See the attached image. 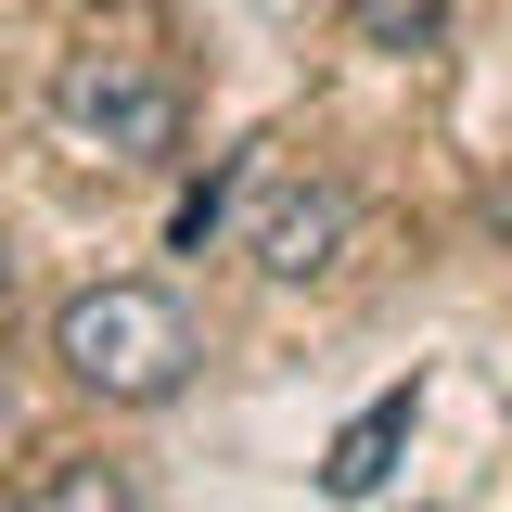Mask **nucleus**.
Returning a JSON list of instances; mask_svg holds the SVG:
<instances>
[{
    "mask_svg": "<svg viewBox=\"0 0 512 512\" xmlns=\"http://www.w3.org/2000/svg\"><path fill=\"white\" fill-rule=\"evenodd\" d=\"M346 26H359L372 52H436V39H448V0H346Z\"/></svg>",
    "mask_w": 512,
    "mask_h": 512,
    "instance_id": "6",
    "label": "nucleus"
},
{
    "mask_svg": "<svg viewBox=\"0 0 512 512\" xmlns=\"http://www.w3.org/2000/svg\"><path fill=\"white\" fill-rule=\"evenodd\" d=\"M0 333H13V256H0Z\"/></svg>",
    "mask_w": 512,
    "mask_h": 512,
    "instance_id": "8",
    "label": "nucleus"
},
{
    "mask_svg": "<svg viewBox=\"0 0 512 512\" xmlns=\"http://www.w3.org/2000/svg\"><path fill=\"white\" fill-rule=\"evenodd\" d=\"M52 359L77 397H103V410H154V397H180L192 359H205V333L167 282H90V295H64L52 308Z\"/></svg>",
    "mask_w": 512,
    "mask_h": 512,
    "instance_id": "1",
    "label": "nucleus"
},
{
    "mask_svg": "<svg viewBox=\"0 0 512 512\" xmlns=\"http://www.w3.org/2000/svg\"><path fill=\"white\" fill-rule=\"evenodd\" d=\"M231 180H244V167H231ZM231 180H205V192H192V205H180V244H205V231L231 218Z\"/></svg>",
    "mask_w": 512,
    "mask_h": 512,
    "instance_id": "7",
    "label": "nucleus"
},
{
    "mask_svg": "<svg viewBox=\"0 0 512 512\" xmlns=\"http://www.w3.org/2000/svg\"><path fill=\"white\" fill-rule=\"evenodd\" d=\"M0 448H13V384H0Z\"/></svg>",
    "mask_w": 512,
    "mask_h": 512,
    "instance_id": "9",
    "label": "nucleus"
},
{
    "mask_svg": "<svg viewBox=\"0 0 512 512\" xmlns=\"http://www.w3.org/2000/svg\"><path fill=\"white\" fill-rule=\"evenodd\" d=\"M0 512H141V487H128V461H39Z\"/></svg>",
    "mask_w": 512,
    "mask_h": 512,
    "instance_id": "5",
    "label": "nucleus"
},
{
    "mask_svg": "<svg viewBox=\"0 0 512 512\" xmlns=\"http://www.w3.org/2000/svg\"><path fill=\"white\" fill-rule=\"evenodd\" d=\"M397 448H410V384H397V397H372V410H359V423L333 436V461H320V487H333V500H372L384 474H397Z\"/></svg>",
    "mask_w": 512,
    "mask_h": 512,
    "instance_id": "4",
    "label": "nucleus"
},
{
    "mask_svg": "<svg viewBox=\"0 0 512 512\" xmlns=\"http://www.w3.org/2000/svg\"><path fill=\"white\" fill-rule=\"evenodd\" d=\"M52 128L77 141V154H103V167H167L180 128H192V103H180V77L141 64V52H77L52 77Z\"/></svg>",
    "mask_w": 512,
    "mask_h": 512,
    "instance_id": "2",
    "label": "nucleus"
},
{
    "mask_svg": "<svg viewBox=\"0 0 512 512\" xmlns=\"http://www.w3.org/2000/svg\"><path fill=\"white\" fill-rule=\"evenodd\" d=\"M346 231H359L346 180H282L269 218H256V269H269V282H320V269L346 256Z\"/></svg>",
    "mask_w": 512,
    "mask_h": 512,
    "instance_id": "3",
    "label": "nucleus"
}]
</instances>
